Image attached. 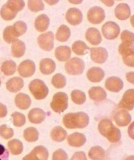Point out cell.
I'll return each mask as SVG.
<instances>
[{
	"mask_svg": "<svg viewBox=\"0 0 134 160\" xmlns=\"http://www.w3.org/2000/svg\"><path fill=\"white\" fill-rule=\"evenodd\" d=\"M63 123L69 129L84 128L89 124V117L84 112L69 113L63 118Z\"/></svg>",
	"mask_w": 134,
	"mask_h": 160,
	"instance_id": "1",
	"label": "cell"
},
{
	"mask_svg": "<svg viewBox=\"0 0 134 160\" xmlns=\"http://www.w3.org/2000/svg\"><path fill=\"white\" fill-rule=\"evenodd\" d=\"M98 130L111 143H116L121 139L120 130L113 125L111 120L107 118L101 120L98 124Z\"/></svg>",
	"mask_w": 134,
	"mask_h": 160,
	"instance_id": "2",
	"label": "cell"
},
{
	"mask_svg": "<svg viewBox=\"0 0 134 160\" xmlns=\"http://www.w3.org/2000/svg\"><path fill=\"white\" fill-rule=\"evenodd\" d=\"M29 90L37 100L45 99L49 94V89L45 82L41 79H35L29 84Z\"/></svg>",
	"mask_w": 134,
	"mask_h": 160,
	"instance_id": "3",
	"label": "cell"
},
{
	"mask_svg": "<svg viewBox=\"0 0 134 160\" xmlns=\"http://www.w3.org/2000/svg\"><path fill=\"white\" fill-rule=\"evenodd\" d=\"M51 107L56 113H62L68 107V97L66 93L58 92L54 95Z\"/></svg>",
	"mask_w": 134,
	"mask_h": 160,
	"instance_id": "4",
	"label": "cell"
},
{
	"mask_svg": "<svg viewBox=\"0 0 134 160\" xmlns=\"http://www.w3.org/2000/svg\"><path fill=\"white\" fill-rule=\"evenodd\" d=\"M84 62L78 58L69 59L65 64V70L69 75L78 76L83 73L84 70Z\"/></svg>",
	"mask_w": 134,
	"mask_h": 160,
	"instance_id": "5",
	"label": "cell"
},
{
	"mask_svg": "<svg viewBox=\"0 0 134 160\" xmlns=\"http://www.w3.org/2000/svg\"><path fill=\"white\" fill-rule=\"evenodd\" d=\"M102 34L108 40H114L119 37L121 28L116 22L109 21L105 23L101 28Z\"/></svg>",
	"mask_w": 134,
	"mask_h": 160,
	"instance_id": "6",
	"label": "cell"
},
{
	"mask_svg": "<svg viewBox=\"0 0 134 160\" xmlns=\"http://www.w3.org/2000/svg\"><path fill=\"white\" fill-rule=\"evenodd\" d=\"M105 18V12L103 8L94 6L89 9L87 13V19L92 24L97 25L103 22Z\"/></svg>",
	"mask_w": 134,
	"mask_h": 160,
	"instance_id": "7",
	"label": "cell"
},
{
	"mask_svg": "<svg viewBox=\"0 0 134 160\" xmlns=\"http://www.w3.org/2000/svg\"><path fill=\"white\" fill-rule=\"evenodd\" d=\"M54 40L53 33L52 31H48L38 37L37 43L43 50L50 52L54 48Z\"/></svg>",
	"mask_w": 134,
	"mask_h": 160,
	"instance_id": "8",
	"label": "cell"
},
{
	"mask_svg": "<svg viewBox=\"0 0 134 160\" xmlns=\"http://www.w3.org/2000/svg\"><path fill=\"white\" fill-rule=\"evenodd\" d=\"M36 67L35 62L29 59L22 61L18 67V72L23 78L32 76L35 72Z\"/></svg>",
	"mask_w": 134,
	"mask_h": 160,
	"instance_id": "9",
	"label": "cell"
},
{
	"mask_svg": "<svg viewBox=\"0 0 134 160\" xmlns=\"http://www.w3.org/2000/svg\"><path fill=\"white\" fill-rule=\"evenodd\" d=\"M49 152L43 146H37L31 152L23 158L22 160H47Z\"/></svg>",
	"mask_w": 134,
	"mask_h": 160,
	"instance_id": "10",
	"label": "cell"
},
{
	"mask_svg": "<svg viewBox=\"0 0 134 160\" xmlns=\"http://www.w3.org/2000/svg\"><path fill=\"white\" fill-rule=\"evenodd\" d=\"M83 19V15L82 12L75 7L70 8L66 14V21L70 25L73 26L79 25L82 22Z\"/></svg>",
	"mask_w": 134,
	"mask_h": 160,
	"instance_id": "11",
	"label": "cell"
},
{
	"mask_svg": "<svg viewBox=\"0 0 134 160\" xmlns=\"http://www.w3.org/2000/svg\"><path fill=\"white\" fill-rule=\"evenodd\" d=\"M90 58L92 61L98 64H103L108 58V52L103 47L92 48L90 49Z\"/></svg>",
	"mask_w": 134,
	"mask_h": 160,
	"instance_id": "12",
	"label": "cell"
},
{
	"mask_svg": "<svg viewBox=\"0 0 134 160\" xmlns=\"http://www.w3.org/2000/svg\"><path fill=\"white\" fill-rule=\"evenodd\" d=\"M119 108L126 111H131L134 108V89H128L124 92Z\"/></svg>",
	"mask_w": 134,
	"mask_h": 160,
	"instance_id": "13",
	"label": "cell"
},
{
	"mask_svg": "<svg viewBox=\"0 0 134 160\" xmlns=\"http://www.w3.org/2000/svg\"><path fill=\"white\" fill-rule=\"evenodd\" d=\"M105 85L108 91L113 92H119L123 89L124 83L121 78L112 76L106 79Z\"/></svg>",
	"mask_w": 134,
	"mask_h": 160,
	"instance_id": "14",
	"label": "cell"
},
{
	"mask_svg": "<svg viewBox=\"0 0 134 160\" xmlns=\"http://www.w3.org/2000/svg\"><path fill=\"white\" fill-rule=\"evenodd\" d=\"M114 120L116 125L121 127H124L128 126L130 123L131 117L128 111L121 109L118 111L115 114Z\"/></svg>",
	"mask_w": 134,
	"mask_h": 160,
	"instance_id": "15",
	"label": "cell"
},
{
	"mask_svg": "<svg viewBox=\"0 0 134 160\" xmlns=\"http://www.w3.org/2000/svg\"><path fill=\"white\" fill-rule=\"evenodd\" d=\"M85 37L87 41L94 46L99 44L102 41V37L100 32L95 28H90L86 30Z\"/></svg>",
	"mask_w": 134,
	"mask_h": 160,
	"instance_id": "16",
	"label": "cell"
},
{
	"mask_svg": "<svg viewBox=\"0 0 134 160\" xmlns=\"http://www.w3.org/2000/svg\"><path fill=\"white\" fill-rule=\"evenodd\" d=\"M115 14L116 18L120 20H126L130 17V7L127 3H120L115 9Z\"/></svg>",
	"mask_w": 134,
	"mask_h": 160,
	"instance_id": "17",
	"label": "cell"
},
{
	"mask_svg": "<svg viewBox=\"0 0 134 160\" xmlns=\"http://www.w3.org/2000/svg\"><path fill=\"white\" fill-rule=\"evenodd\" d=\"M86 76L90 82L92 83H99L104 78L105 72L99 67H92L87 71Z\"/></svg>",
	"mask_w": 134,
	"mask_h": 160,
	"instance_id": "18",
	"label": "cell"
},
{
	"mask_svg": "<svg viewBox=\"0 0 134 160\" xmlns=\"http://www.w3.org/2000/svg\"><path fill=\"white\" fill-rule=\"evenodd\" d=\"M39 70L43 74H51L56 70V63L50 58L43 59L39 62Z\"/></svg>",
	"mask_w": 134,
	"mask_h": 160,
	"instance_id": "19",
	"label": "cell"
},
{
	"mask_svg": "<svg viewBox=\"0 0 134 160\" xmlns=\"http://www.w3.org/2000/svg\"><path fill=\"white\" fill-rule=\"evenodd\" d=\"M28 119L33 124H41L46 118L45 111L39 108H34L28 113Z\"/></svg>",
	"mask_w": 134,
	"mask_h": 160,
	"instance_id": "20",
	"label": "cell"
},
{
	"mask_svg": "<svg viewBox=\"0 0 134 160\" xmlns=\"http://www.w3.org/2000/svg\"><path fill=\"white\" fill-rule=\"evenodd\" d=\"M86 141L85 135L81 133L75 132L71 134L67 138V142L70 146L73 147H81Z\"/></svg>",
	"mask_w": 134,
	"mask_h": 160,
	"instance_id": "21",
	"label": "cell"
},
{
	"mask_svg": "<svg viewBox=\"0 0 134 160\" xmlns=\"http://www.w3.org/2000/svg\"><path fill=\"white\" fill-rule=\"evenodd\" d=\"M55 57L60 62L68 61L72 55V50L67 46H60L55 50Z\"/></svg>",
	"mask_w": 134,
	"mask_h": 160,
	"instance_id": "22",
	"label": "cell"
},
{
	"mask_svg": "<svg viewBox=\"0 0 134 160\" xmlns=\"http://www.w3.org/2000/svg\"><path fill=\"white\" fill-rule=\"evenodd\" d=\"M24 87V80L20 77H14L6 83L7 89L11 92H17Z\"/></svg>",
	"mask_w": 134,
	"mask_h": 160,
	"instance_id": "23",
	"label": "cell"
},
{
	"mask_svg": "<svg viewBox=\"0 0 134 160\" xmlns=\"http://www.w3.org/2000/svg\"><path fill=\"white\" fill-rule=\"evenodd\" d=\"M14 102L18 108L22 110H25L30 107L31 100L28 94L21 92L16 96Z\"/></svg>",
	"mask_w": 134,
	"mask_h": 160,
	"instance_id": "24",
	"label": "cell"
},
{
	"mask_svg": "<svg viewBox=\"0 0 134 160\" xmlns=\"http://www.w3.org/2000/svg\"><path fill=\"white\" fill-rule=\"evenodd\" d=\"M50 25V18L47 15L43 14L39 15L34 22V26L39 32H45Z\"/></svg>",
	"mask_w": 134,
	"mask_h": 160,
	"instance_id": "25",
	"label": "cell"
},
{
	"mask_svg": "<svg viewBox=\"0 0 134 160\" xmlns=\"http://www.w3.org/2000/svg\"><path fill=\"white\" fill-rule=\"evenodd\" d=\"M88 95L90 99L96 102L104 101L107 98L105 91L101 87H93L88 91Z\"/></svg>",
	"mask_w": 134,
	"mask_h": 160,
	"instance_id": "26",
	"label": "cell"
},
{
	"mask_svg": "<svg viewBox=\"0 0 134 160\" xmlns=\"http://www.w3.org/2000/svg\"><path fill=\"white\" fill-rule=\"evenodd\" d=\"M26 50V47L24 42L19 39H17L12 43L11 53L16 58H22L24 55Z\"/></svg>",
	"mask_w": 134,
	"mask_h": 160,
	"instance_id": "27",
	"label": "cell"
},
{
	"mask_svg": "<svg viewBox=\"0 0 134 160\" xmlns=\"http://www.w3.org/2000/svg\"><path fill=\"white\" fill-rule=\"evenodd\" d=\"M71 37V30L66 25H62L58 29L56 33V38L58 41L65 42L67 41Z\"/></svg>",
	"mask_w": 134,
	"mask_h": 160,
	"instance_id": "28",
	"label": "cell"
},
{
	"mask_svg": "<svg viewBox=\"0 0 134 160\" xmlns=\"http://www.w3.org/2000/svg\"><path fill=\"white\" fill-rule=\"evenodd\" d=\"M67 132L60 126L54 128L51 133V139L56 142H62L67 138Z\"/></svg>",
	"mask_w": 134,
	"mask_h": 160,
	"instance_id": "29",
	"label": "cell"
},
{
	"mask_svg": "<svg viewBox=\"0 0 134 160\" xmlns=\"http://www.w3.org/2000/svg\"><path fill=\"white\" fill-rule=\"evenodd\" d=\"M88 156L92 160H104L105 158L106 153L103 148L96 146L90 148L88 152Z\"/></svg>",
	"mask_w": 134,
	"mask_h": 160,
	"instance_id": "30",
	"label": "cell"
},
{
	"mask_svg": "<svg viewBox=\"0 0 134 160\" xmlns=\"http://www.w3.org/2000/svg\"><path fill=\"white\" fill-rule=\"evenodd\" d=\"M10 152L13 155H19L23 151V144L18 139H13L7 143Z\"/></svg>",
	"mask_w": 134,
	"mask_h": 160,
	"instance_id": "31",
	"label": "cell"
},
{
	"mask_svg": "<svg viewBox=\"0 0 134 160\" xmlns=\"http://www.w3.org/2000/svg\"><path fill=\"white\" fill-rule=\"evenodd\" d=\"M17 70V64L13 60H7L3 62L1 70L5 76L13 75Z\"/></svg>",
	"mask_w": 134,
	"mask_h": 160,
	"instance_id": "32",
	"label": "cell"
},
{
	"mask_svg": "<svg viewBox=\"0 0 134 160\" xmlns=\"http://www.w3.org/2000/svg\"><path fill=\"white\" fill-rule=\"evenodd\" d=\"M3 37L4 41L6 42L11 44L15 41L17 39H18L17 38L19 37L17 35V33H16L13 26H9L5 28L3 33Z\"/></svg>",
	"mask_w": 134,
	"mask_h": 160,
	"instance_id": "33",
	"label": "cell"
},
{
	"mask_svg": "<svg viewBox=\"0 0 134 160\" xmlns=\"http://www.w3.org/2000/svg\"><path fill=\"white\" fill-rule=\"evenodd\" d=\"M90 48L82 41H75L72 45V51L77 55H84L90 50Z\"/></svg>",
	"mask_w": 134,
	"mask_h": 160,
	"instance_id": "34",
	"label": "cell"
},
{
	"mask_svg": "<svg viewBox=\"0 0 134 160\" xmlns=\"http://www.w3.org/2000/svg\"><path fill=\"white\" fill-rule=\"evenodd\" d=\"M5 5L12 11L17 14L24 9L25 7V2L24 0H8Z\"/></svg>",
	"mask_w": 134,
	"mask_h": 160,
	"instance_id": "35",
	"label": "cell"
},
{
	"mask_svg": "<svg viewBox=\"0 0 134 160\" xmlns=\"http://www.w3.org/2000/svg\"><path fill=\"white\" fill-rule=\"evenodd\" d=\"M24 138L28 142H35L39 138V132L34 127L28 128L24 131Z\"/></svg>",
	"mask_w": 134,
	"mask_h": 160,
	"instance_id": "36",
	"label": "cell"
},
{
	"mask_svg": "<svg viewBox=\"0 0 134 160\" xmlns=\"http://www.w3.org/2000/svg\"><path fill=\"white\" fill-rule=\"evenodd\" d=\"M28 7L29 11L34 12L43 11L45 9L43 0H28Z\"/></svg>",
	"mask_w": 134,
	"mask_h": 160,
	"instance_id": "37",
	"label": "cell"
},
{
	"mask_svg": "<svg viewBox=\"0 0 134 160\" xmlns=\"http://www.w3.org/2000/svg\"><path fill=\"white\" fill-rule=\"evenodd\" d=\"M72 101L78 105H81L86 101V97L84 92L80 90H74L71 93Z\"/></svg>",
	"mask_w": 134,
	"mask_h": 160,
	"instance_id": "38",
	"label": "cell"
},
{
	"mask_svg": "<svg viewBox=\"0 0 134 160\" xmlns=\"http://www.w3.org/2000/svg\"><path fill=\"white\" fill-rule=\"evenodd\" d=\"M51 82L56 89H62L66 85V78L62 74H56L52 77Z\"/></svg>",
	"mask_w": 134,
	"mask_h": 160,
	"instance_id": "39",
	"label": "cell"
},
{
	"mask_svg": "<svg viewBox=\"0 0 134 160\" xmlns=\"http://www.w3.org/2000/svg\"><path fill=\"white\" fill-rule=\"evenodd\" d=\"M17 15V13L14 12L10 9H9L5 4L2 6L1 10H0V16H1V17L3 20L6 21L13 20Z\"/></svg>",
	"mask_w": 134,
	"mask_h": 160,
	"instance_id": "40",
	"label": "cell"
},
{
	"mask_svg": "<svg viewBox=\"0 0 134 160\" xmlns=\"http://www.w3.org/2000/svg\"><path fill=\"white\" fill-rule=\"evenodd\" d=\"M13 26L16 33L17 34L19 37L23 35L27 31L28 29V26L26 25V23L23 21L16 22Z\"/></svg>",
	"mask_w": 134,
	"mask_h": 160,
	"instance_id": "41",
	"label": "cell"
},
{
	"mask_svg": "<svg viewBox=\"0 0 134 160\" xmlns=\"http://www.w3.org/2000/svg\"><path fill=\"white\" fill-rule=\"evenodd\" d=\"M11 117L13 118V124L17 127H21L24 126L26 123V117L22 113H19V112H14Z\"/></svg>",
	"mask_w": 134,
	"mask_h": 160,
	"instance_id": "42",
	"label": "cell"
},
{
	"mask_svg": "<svg viewBox=\"0 0 134 160\" xmlns=\"http://www.w3.org/2000/svg\"><path fill=\"white\" fill-rule=\"evenodd\" d=\"M134 51V44L122 42L119 46V52L122 56L126 55Z\"/></svg>",
	"mask_w": 134,
	"mask_h": 160,
	"instance_id": "43",
	"label": "cell"
},
{
	"mask_svg": "<svg viewBox=\"0 0 134 160\" xmlns=\"http://www.w3.org/2000/svg\"><path fill=\"white\" fill-rule=\"evenodd\" d=\"M0 135L5 139H9L13 137L14 131L11 128H8L3 124L0 126Z\"/></svg>",
	"mask_w": 134,
	"mask_h": 160,
	"instance_id": "44",
	"label": "cell"
},
{
	"mask_svg": "<svg viewBox=\"0 0 134 160\" xmlns=\"http://www.w3.org/2000/svg\"><path fill=\"white\" fill-rule=\"evenodd\" d=\"M121 39L122 42L134 44V33L130 31L124 30L121 35Z\"/></svg>",
	"mask_w": 134,
	"mask_h": 160,
	"instance_id": "45",
	"label": "cell"
},
{
	"mask_svg": "<svg viewBox=\"0 0 134 160\" xmlns=\"http://www.w3.org/2000/svg\"><path fill=\"white\" fill-rule=\"evenodd\" d=\"M68 157L66 152L62 149H58L52 155V160H67Z\"/></svg>",
	"mask_w": 134,
	"mask_h": 160,
	"instance_id": "46",
	"label": "cell"
},
{
	"mask_svg": "<svg viewBox=\"0 0 134 160\" xmlns=\"http://www.w3.org/2000/svg\"><path fill=\"white\" fill-rule=\"evenodd\" d=\"M123 62L126 65L129 67H134V51L122 57Z\"/></svg>",
	"mask_w": 134,
	"mask_h": 160,
	"instance_id": "47",
	"label": "cell"
},
{
	"mask_svg": "<svg viewBox=\"0 0 134 160\" xmlns=\"http://www.w3.org/2000/svg\"><path fill=\"white\" fill-rule=\"evenodd\" d=\"M9 152L2 144H0V160H9Z\"/></svg>",
	"mask_w": 134,
	"mask_h": 160,
	"instance_id": "48",
	"label": "cell"
},
{
	"mask_svg": "<svg viewBox=\"0 0 134 160\" xmlns=\"http://www.w3.org/2000/svg\"><path fill=\"white\" fill-rule=\"evenodd\" d=\"M70 160H88V159L83 152H77L74 153Z\"/></svg>",
	"mask_w": 134,
	"mask_h": 160,
	"instance_id": "49",
	"label": "cell"
},
{
	"mask_svg": "<svg viewBox=\"0 0 134 160\" xmlns=\"http://www.w3.org/2000/svg\"><path fill=\"white\" fill-rule=\"evenodd\" d=\"M7 114V109L6 106L3 104V103H0V118H3L6 117Z\"/></svg>",
	"mask_w": 134,
	"mask_h": 160,
	"instance_id": "50",
	"label": "cell"
},
{
	"mask_svg": "<svg viewBox=\"0 0 134 160\" xmlns=\"http://www.w3.org/2000/svg\"><path fill=\"white\" fill-rule=\"evenodd\" d=\"M128 133L130 138L133 140H134V121L128 127Z\"/></svg>",
	"mask_w": 134,
	"mask_h": 160,
	"instance_id": "51",
	"label": "cell"
},
{
	"mask_svg": "<svg viewBox=\"0 0 134 160\" xmlns=\"http://www.w3.org/2000/svg\"><path fill=\"white\" fill-rule=\"evenodd\" d=\"M126 78L127 81L130 83L134 85V72H130L126 74Z\"/></svg>",
	"mask_w": 134,
	"mask_h": 160,
	"instance_id": "52",
	"label": "cell"
},
{
	"mask_svg": "<svg viewBox=\"0 0 134 160\" xmlns=\"http://www.w3.org/2000/svg\"><path fill=\"white\" fill-rule=\"evenodd\" d=\"M100 1L103 3H104L107 7H109L113 6V5L115 4L114 0H100Z\"/></svg>",
	"mask_w": 134,
	"mask_h": 160,
	"instance_id": "53",
	"label": "cell"
},
{
	"mask_svg": "<svg viewBox=\"0 0 134 160\" xmlns=\"http://www.w3.org/2000/svg\"><path fill=\"white\" fill-rule=\"evenodd\" d=\"M59 1L60 0H45L46 3H47L49 5H51V6L57 4L59 2Z\"/></svg>",
	"mask_w": 134,
	"mask_h": 160,
	"instance_id": "54",
	"label": "cell"
},
{
	"mask_svg": "<svg viewBox=\"0 0 134 160\" xmlns=\"http://www.w3.org/2000/svg\"><path fill=\"white\" fill-rule=\"evenodd\" d=\"M68 2L70 3H72L74 5H79L83 3V0H68Z\"/></svg>",
	"mask_w": 134,
	"mask_h": 160,
	"instance_id": "55",
	"label": "cell"
},
{
	"mask_svg": "<svg viewBox=\"0 0 134 160\" xmlns=\"http://www.w3.org/2000/svg\"><path fill=\"white\" fill-rule=\"evenodd\" d=\"M130 23L131 26H133V28H134V15H133L130 18Z\"/></svg>",
	"mask_w": 134,
	"mask_h": 160,
	"instance_id": "56",
	"label": "cell"
},
{
	"mask_svg": "<svg viewBox=\"0 0 134 160\" xmlns=\"http://www.w3.org/2000/svg\"><path fill=\"white\" fill-rule=\"evenodd\" d=\"M125 160H134V156H130L127 157L125 159Z\"/></svg>",
	"mask_w": 134,
	"mask_h": 160,
	"instance_id": "57",
	"label": "cell"
},
{
	"mask_svg": "<svg viewBox=\"0 0 134 160\" xmlns=\"http://www.w3.org/2000/svg\"><path fill=\"white\" fill-rule=\"evenodd\" d=\"M2 84V82H1V79H0V85Z\"/></svg>",
	"mask_w": 134,
	"mask_h": 160,
	"instance_id": "58",
	"label": "cell"
},
{
	"mask_svg": "<svg viewBox=\"0 0 134 160\" xmlns=\"http://www.w3.org/2000/svg\"><path fill=\"white\" fill-rule=\"evenodd\" d=\"M118 1H121V0H118Z\"/></svg>",
	"mask_w": 134,
	"mask_h": 160,
	"instance_id": "59",
	"label": "cell"
}]
</instances>
